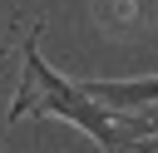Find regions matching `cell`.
<instances>
[{"mask_svg": "<svg viewBox=\"0 0 158 153\" xmlns=\"http://www.w3.org/2000/svg\"><path fill=\"white\" fill-rule=\"evenodd\" d=\"M25 114H54V118H69L74 128H84L99 148H123V114L118 109H104L89 89H74L64 84L44 59H40V30L25 39V74H20V89H15V104H10V123H20Z\"/></svg>", "mask_w": 158, "mask_h": 153, "instance_id": "1", "label": "cell"}, {"mask_svg": "<svg viewBox=\"0 0 158 153\" xmlns=\"http://www.w3.org/2000/svg\"><path fill=\"white\" fill-rule=\"evenodd\" d=\"M138 148H143V153H158V138H153V143H138Z\"/></svg>", "mask_w": 158, "mask_h": 153, "instance_id": "2", "label": "cell"}]
</instances>
